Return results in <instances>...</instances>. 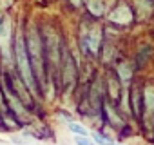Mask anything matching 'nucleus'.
Here are the masks:
<instances>
[{"label":"nucleus","mask_w":154,"mask_h":145,"mask_svg":"<svg viewBox=\"0 0 154 145\" xmlns=\"http://www.w3.org/2000/svg\"><path fill=\"white\" fill-rule=\"evenodd\" d=\"M69 131L74 134V136H89V131L80 125V123H74V122H69Z\"/></svg>","instance_id":"nucleus-5"},{"label":"nucleus","mask_w":154,"mask_h":145,"mask_svg":"<svg viewBox=\"0 0 154 145\" xmlns=\"http://www.w3.org/2000/svg\"><path fill=\"white\" fill-rule=\"evenodd\" d=\"M76 145H94L93 140H89V136H74Z\"/></svg>","instance_id":"nucleus-6"},{"label":"nucleus","mask_w":154,"mask_h":145,"mask_svg":"<svg viewBox=\"0 0 154 145\" xmlns=\"http://www.w3.org/2000/svg\"><path fill=\"white\" fill-rule=\"evenodd\" d=\"M87 8L89 11L94 15V17H100L103 13V4H102V0H89L87 2Z\"/></svg>","instance_id":"nucleus-4"},{"label":"nucleus","mask_w":154,"mask_h":145,"mask_svg":"<svg viewBox=\"0 0 154 145\" xmlns=\"http://www.w3.org/2000/svg\"><path fill=\"white\" fill-rule=\"evenodd\" d=\"M111 145H120V143H111Z\"/></svg>","instance_id":"nucleus-9"},{"label":"nucleus","mask_w":154,"mask_h":145,"mask_svg":"<svg viewBox=\"0 0 154 145\" xmlns=\"http://www.w3.org/2000/svg\"><path fill=\"white\" fill-rule=\"evenodd\" d=\"M93 140H94L96 143H100V145H111V143H112L111 140H107V138H103L102 134H93Z\"/></svg>","instance_id":"nucleus-7"},{"label":"nucleus","mask_w":154,"mask_h":145,"mask_svg":"<svg viewBox=\"0 0 154 145\" xmlns=\"http://www.w3.org/2000/svg\"><path fill=\"white\" fill-rule=\"evenodd\" d=\"M71 2H72L74 6H80V4H82V0H71Z\"/></svg>","instance_id":"nucleus-8"},{"label":"nucleus","mask_w":154,"mask_h":145,"mask_svg":"<svg viewBox=\"0 0 154 145\" xmlns=\"http://www.w3.org/2000/svg\"><path fill=\"white\" fill-rule=\"evenodd\" d=\"M15 54H17V63H18V69H20V75H22L24 84H26V85L35 93L33 69H31V62H29V58H27V49H26V44L22 42V38H18V40H17Z\"/></svg>","instance_id":"nucleus-1"},{"label":"nucleus","mask_w":154,"mask_h":145,"mask_svg":"<svg viewBox=\"0 0 154 145\" xmlns=\"http://www.w3.org/2000/svg\"><path fill=\"white\" fill-rule=\"evenodd\" d=\"M9 33H11V26H9V22H4L2 26H0V47H2L4 53H6V49H8Z\"/></svg>","instance_id":"nucleus-3"},{"label":"nucleus","mask_w":154,"mask_h":145,"mask_svg":"<svg viewBox=\"0 0 154 145\" xmlns=\"http://www.w3.org/2000/svg\"><path fill=\"white\" fill-rule=\"evenodd\" d=\"M111 20L116 24H129L132 20V13L127 6H118L116 9H112L111 13Z\"/></svg>","instance_id":"nucleus-2"}]
</instances>
